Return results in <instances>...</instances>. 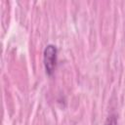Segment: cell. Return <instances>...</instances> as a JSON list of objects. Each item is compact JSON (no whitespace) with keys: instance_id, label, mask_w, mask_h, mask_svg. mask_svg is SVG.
Instances as JSON below:
<instances>
[{"instance_id":"cell-1","label":"cell","mask_w":125,"mask_h":125,"mask_svg":"<svg viewBox=\"0 0 125 125\" xmlns=\"http://www.w3.org/2000/svg\"><path fill=\"white\" fill-rule=\"evenodd\" d=\"M57 54H58V50L56 46L52 44L47 45L46 48L44 49L43 61H44V66L48 75H52L53 72L55 71L56 64H57Z\"/></svg>"},{"instance_id":"cell-2","label":"cell","mask_w":125,"mask_h":125,"mask_svg":"<svg viewBox=\"0 0 125 125\" xmlns=\"http://www.w3.org/2000/svg\"><path fill=\"white\" fill-rule=\"evenodd\" d=\"M104 125H117V120H116V117L114 115H110L106 118L105 122H104Z\"/></svg>"}]
</instances>
